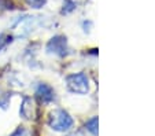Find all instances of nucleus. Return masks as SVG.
Returning <instances> with one entry per match:
<instances>
[{"mask_svg": "<svg viewBox=\"0 0 155 136\" xmlns=\"http://www.w3.org/2000/svg\"><path fill=\"white\" fill-rule=\"evenodd\" d=\"M47 124L52 131L56 132H68L73 128L74 120L66 110L63 109H55L48 114Z\"/></svg>", "mask_w": 155, "mask_h": 136, "instance_id": "obj_1", "label": "nucleus"}, {"mask_svg": "<svg viewBox=\"0 0 155 136\" xmlns=\"http://www.w3.org/2000/svg\"><path fill=\"white\" fill-rule=\"evenodd\" d=\"M66 87L70 92L78 95H87L89 92V77L84 71H78V73H71L66 77Z\"/></svg>", "mask_w": 155, "mask_h": 136, "instance_id": "obj_2", "label": "nucleus"}, {"mask_svg": "<svg viewBox=\"0 0 155 136\" xmlns=\"http://www.w3.org/2000/svg\"><path fill=\"white\" fill-rule=\"evenodd\" d=\"M45 51L50 55H55L59 58H64L69 55V44H68V37L63 35H56L48 40L47 45H45Z\"/></svg>", "mask_w": 155, "mask_h": 136, "instance_id": "obj_3", "label": "nucleus"}, {"mask_svg": "<svg viewBox=\"0 0 155 136\" xmlns=\"http://www.w3.org/2000/svg\"><path fill=\"white\" fill-rule=\"evenodd\" d=\"M36 98L44 104H50L56 99L55 89L47 83H38L35 89Z\"/></svg>", "mask_w": 155, "mask_h": 136, "instance_id": "obj_4", "label": "nucleus"}, {"mask_svg": "<svg viewBox=\"0 0 155 136\" xmlns=\"http://www.w3.org/2000/svg\"><path fill=\"white\" fill-rule=\"evenodd\" d=\"M36 26H37V17H24L14 25V29L18 33V36L24 37L32 33Z\"/></svg>", "mask_w": 155, "mask_h": 136, "instance_id": "obj_5", "label": "nucleus"}, {"mask_svg": "<svg viewBox=\"0 0 155 136\" xmlns=\"http://www.w3.org/2000/svg\"><path fill=\"white\" fill-rule=\"evenodd\" d=\"M19 114L25 120H35L36 118V104L35 101L29 96H25L19 107Z\"/></svg>", "mask_w": 155, "mask_h": 136, "instance_id": "obj_6", "label": "nucleus"}, {"mask_svg": "<svg viewBox=\"0 0 155 136\" xmlns=\"http://www.w3.org/2000/svg\"><path fill=\"white\" fill-rule=\"evenodd\" d=\"M97 127H99V120H97V115H94L92 118H89L87 122H85V129L91 133L92 136H97V133H99Z\"/></svg>", "mask_w": 155, "mask_h": 136, "instance_id": "obj_7", "label": "nucleus"}, {"mask_svg": "<svg viewBox=\"0 0 155 136\" xmlns=\"http://www.w3.org/2000/svg\"><path fill=\"white\" fill-rule=\"evenodd\" d=\"M11 43H12V36L7 35V33H2L0 35V52H3Z\"/></svg>", "mask_w": 155, "mask_h": 136, "instance_id": "obj_8", "label": "nucleus"}, {"mask_svg": "<svg viewBox=\"0 0 155 136\" xmlns=\"http://www.w3.org/2000/svg\"><path fill=\"white\" fill-rule=\"evenodd\" d=\"M10 136H32V133L26 127H18Z\"/></svg>", "mask_w": 155, "mask_h": 136, "instance_id": "obj_9", "label": "nucleus"}, {"mask_svg": "<svg viewBox=\"0 0 155 136\" xmlns=\"http://www.w3.org/2000/svg\"><path fill=\"white\" fill-rule=\"evenodd\" d=\"M45 3H47V0H26L28 6L32 7V8H36V10L45 6Z\"/></svg>", "mask_w": 155, "mask_h": 136, "instance_id": "obj_10", "label": "nucleus"}, {"mask_svg": "<svg viewBox=\"0 0 155 136\" xmlns=\"http://www.w3.org/2000/svg\"><path fill=\"white\" fill-rule=\"evenodd\" d=\"M76 10V3L73 0H66V4H63V10H62V14H69V12L74 11Z\"/></svg>", "mask_w": 155, "mask_h": 136, "instance_id": "obj_11", "label": "nucleus"}, {"mask_svg": "<svg viewBox=\"0 0 155 136\" xmlns=\"http://www.w3.org/2000/svg\"><path fill=\"white\" fill-rule=\"evenodd\" d=\"M66 136H84L81 132H71V133H69V135H66Z\"/></svg>", "mask_w": 155, "mask_h": 136, "instance_id": "obj_12", "label": "nucleus"}]
</instances>
